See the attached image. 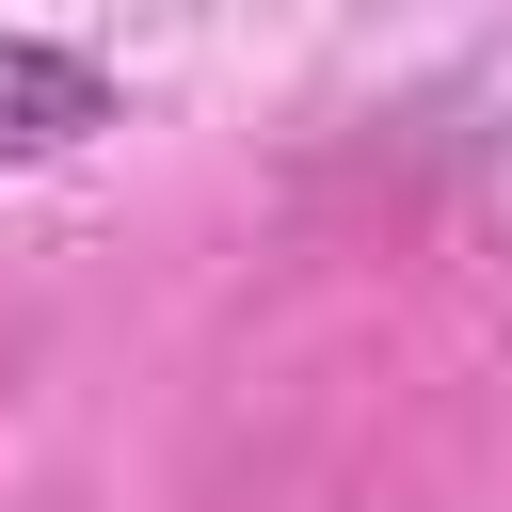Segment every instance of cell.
<instances>
[{
  "instance_id": "6da1fadb",
  "label": "cell",
  "mask_w": 512,
  "mask_h": 512,
  "mask_svg": "<svg viewBox=\"0 0 512 512\" xmlns=\"http://www.w3.org/2000/svg\"><path fill=\"white\" fill-rule=\"evenodd\" d=\"M112 128V64L64 32H0V160H64Z\"/></svg>"
}]
</instances>
